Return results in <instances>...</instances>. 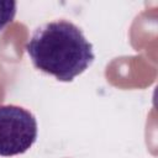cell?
<instances>
[{"instance_id":"obj_1","label":"cell","mask_w":158,"mask_h":158,"mask_svg":"<svg viewBox=\"0 0 158 158\" xmlns=\"http://www.w3.org/2000/svg\"><path fill=\"white\" fill-rule=\"evenodd\" d=\"M25 49L36 69L59 81H72L95 59L93 44L83 31L63 19L37 27Z\"/></svg>"},{"instance_id":"obj_2","label":"cell","mask_w":158,"mask_h":158,"mask_svg":"<svg viewBox=\"0 0 158 158\" xmlns=\"http://www.w3.org/2000/svg\"><path fill=\"white\" fill-rule=\"evenodd\" d=\"M38 126L32 112L17 105H0V156L27 152L37 139Z\"/></svg>"},{"instance_id":"obj_3","label":"cell","mask_w":158,"mask_h":158,"mask_svg":"<svg viewBox=\"0 0 158 158\" xmlns=\"http://www.w3.org/2000/svg\"><path fill=\"white\" fill-rule=\"evenodd\" d=\"M16 9V1H0V31L14 21Z\"/></svg>"}]
</instances>
